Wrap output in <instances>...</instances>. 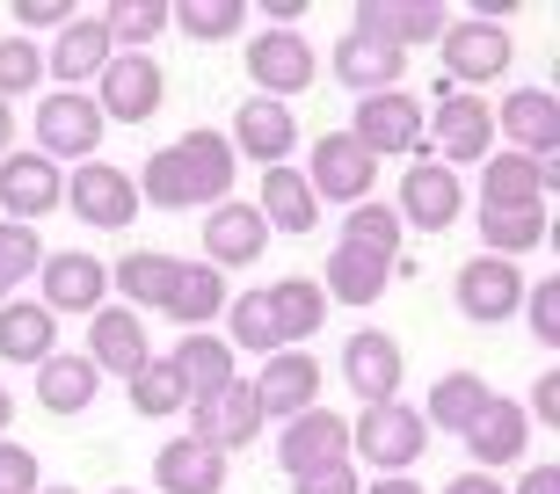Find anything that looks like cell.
I'll use <instances>...</instances> for the list:
<instances>
[{"instance_id": "34", "label": "cell", "mask_w": 560, "mask_h": 494, "mask_svg": "<svg viewBox=\"0 0 560 494\" xmlns=\"http://www.w3.org/2000/svg\"><path fill=\"white\" fill-rule=\"evenodd\" d=\"M95 364H88L81 350H51L37 364V408L44 414H81V408H95Z\"/></svg>"}, {"instance_id": "23", "label": "cell", "mask_w": 560, "mask_h": 494, "mask_svg": "<svg viewBox=\"0 0 560 494\" xmlns=\"http://www.w3.org/2000/svg\"><path fill=\"white\" fill-rule=\"evenodd\" d=\"M466 458H474V473L480 466H524V451H532V414H524V400H488V408L466 422Z\"/></svg>"}, {"instance_id": "16", "label": "cell", "mask_w": 560, "mask_h": 494, "mask_svg": "<svg viewBox=\"0 0 560 494\" xmlns=\"http://www.w3.org/2000/svg\"><path fill=\"white\" fill-rule=\"evenodd\" d=\"M560 183V153L532 161V153H488L480 161V211H546V189Z\"/></svg>"}, {"instance_id": "20", "label": "cell", "mask_w": 560, "mask_h": 494, "mask_svg": "<svg viewBox=\"0 0 560 494\" xmlns=\"http://www.w3.org/2000/svg\"><path fill=\"white\" fill-rule=\"evenodd\" d=\"M495 131L510 153H532V161H553L560 153V95L553 87H510L495 109Z\"/></svg>"}, {"instance_id": "38", "label": "cell", "mask_w": 560, "mask_h": 494, "mask_svg": "<svg viewBox=\"0 0 560 494\" xmlns=\"http://www.w3.org/2000/svg\"><path fill=\"white\" fill-rule=\"evenodd\" d=\"M167 30L189 44H226L248 30V0H167Z\"/></svg>"}, {"instance_id": "41", "label": "cell", "mask_w": 560, "mask_h": 494, "mask_svg": "<svg viewBox=\"0 0 560 494\" xmlns=\"http://www.w3.org/2000/svg\"><path fill=\"white\" fill-rule=\"evenodd\" d=\"M400 240H408V226L394 219V204H378V197H364V204L342 219V247H357V255H378V262H400Z\"/></svg>"}, {"instance_id": "4", "label": "cell", "mask_w": 560, "mask_h": 494, "mask_svg": "<svg viewBox=\"0 0 560 494\" xmlns=\"http://www.w3.org/2000/svg\"><path fill=\"white\" fill-rule=\"evenodd\" d=\"M436 51H444V73H436V81H452L458 95H474V87L502 81V73H510V59H517L510 30H502V22H474V15H452V22H444Z\"/></svg>"}, {"instance_id": "22", "label": "cell", "mask_w": 560, "mask_h": 494, "mask_svg": "<svg viewBox=\"0 0 560 494\" xmlns=\"http://www.w3.org/2000/svg\"><path fill=\"white\" fill-rule=\"evenodd\" d=\"M335 458H350V422L335 408H306L277 430V466H284L291 480L313 473V466H335Z\"/></svg>"}, {"instance_id": "50", "label": "cell", "mask_w": 560, "mask_h": 494, "mask_svg": "<svg viewBox=\"0 0 560 494\" xmlns=\"http://www.w3.org/2000/svg\"><path fill=\"white\" fill-rule=\"evenodd\" d=\"M524 414H532V430H560V370H539V386H532V400H524Z\"/></svg>"}, {"instance_id": "37", "label": "cell", "mask_w": 560, "mask_h": 494, "mask_svg": "<svg viewBox=\"0 0 560 494\" xmlns=\"http://www.w3.org/2000/svg\"><path fill=\"white\" fill-rule=\"evenodd\" d=\"M386 277H394V262L357 255V247L335 240V247H328V277H320V291H328L335 306H372V298H386Z\"/></svg>"}, {"instance_id": "3", "label": "cell", "mask_w": 560, "mask_h": 494, "mask_svg": "<svg viewBox=\"0 0 560 494\" xmlns=\"http://www.w3.org/2000/svg\"><path fill=\"white\" fill-rule=\"evenodd\" d=\"M422 103L408 95V87H386V95H357V109H350V139L372 153L378 167L386 161H422L430 145H422Z\"/></svg>"}, {"instance_id": "5", "label": "cell", "mask_w": 560, "mask_h": 494, "mask_svg": "<svg viewBox=\"0 0 560 494\" xmlns=\"http://www.w3.org/2000/svg\"><path fill=\"white\" fill-rule=\"evenodd\" d=\"M422 444H430L422 408H400V400L364 408L350 422V458H357V466H378V473H416V466H422Z\"/></svg>"}, {"instance_id": "55", "label": "cell", "mask_w": 560, "mask_h": 494, "mask_svg": "<svg viewBox=\"0 0 560 494\" xmlns=\"http://www.w3.org/2000/svg\"><path fill=\"white\" fill-rule=\"evenodd\" d=\"M8 422H15V392L0 386V444H8Z\"/></svg>"}, {"instance_id": "30", "label": "cell", "mask_w": 560, "mask_h": 494, "mask_svg": "<svg viewBox=\"0 0 560 494\" xmlns=\"http://www.w3.org/2000/svg\"><path fill=\"white\" fill-rule=\"evenodd\" d=\"M219 487H226V458L211 451V444H197V436L161 444V458H153V494H219Z\"/></svg>"}, {"instance_id": "53", "label": "cell", "mask_w": 560, "mask_h": 494, "mask_svg": "<svg viewBox=\"0 0 560 494\" xmlns=\"http://www.w3.org/2000/svg\"><path fill=\"white\" fill-rule=\"evenodd\" d=\"M444 494H510L495 473H458V480H444Z\"/></svg>"}, {"instance_id": "24", "label": "cell", "mask_w": 560, "mask_h": 494, "mask_svg": "<svg viewBox=\"0 0 560 494\" xmlns=\"http://www.w3.org/2000/svg\"><path fill=\"white\" fill-rule=\"evenodd\" d=\"M248 386H255V400H262V414H270V422H291V414L320 408V364H313L306 350L262 356V370H255Z\"/></svg>"}, {"instance_id": "18", "label": "cell", "mask_w": 560, "mask_h": 494, "mask_svg": "<svg viewBox=\"0 0 560 494\" xmlns=\"http://www.w3.org/2000/svg\"><path fill=\"white\" fill-rule=\"evenodd\" d=\"M183 414H189V436H197V444H211L219 458L248 451L255 436H262V422H270L248 378H233V386L219 392V400H205V408H183Z\"/></svg>"}, {"instance_id": "54", "label": "cell", "mask_w": 560, "mask_h": 494, "mask_svg": "<svg viewBox=\"0 0 560 494\" xmlns=\"http://www.w3.org/2000/svg\"><path fill=\"white\" fill-rule=\"evenodd\" d=\"M8 153H15V109L0 103V161H8Z\"/></svg>"}, {"instance_id": "46", "label": "cell", "mask_w": 560, "mask_h": 494, "mask_svg": "<svg viewBox=\"0 0 560 494\" xmlns=\"http://www.w3.org/2000/svg\"><path fill=\"white\" fill-rule=\"evenodd\" d=\"M524 320H532V334H539V350H560V277L524 284Z\"/></svg>"}, {"instance_id": "32", "label": "cell", "mask_w": 560, "mask_h": 494, "mask_svg": "<svg viewBox=\"0 0 560 494\" xmlns=\"http://www.w3.org/2000/svg\"><path fill=\"white\" fill-rule=\"evenodd\" d=\"M51 350H59V320H51L37 298H8V306H0V364L37 370Z\"/></svg>"}, {"instance_id": "25", "label": "cell", "mask_w": 560, "mask_h": 494, "mask_svg": "<svg viewBox=\"0 0 560 494\" xmlns=\"http://www.w3.org/2000/svg\"><path fill=\"white\" fill-rule=\"evenodd\" d=\"M145 356H153V342H145V320L131 306H117V298H109L103 313H88V364H95V378H109V370H117V378H131Z\"/></svg>"}, {"instance_id": "40", "label": "cell", "mask_w": 560, "mask_h": 494, "mask_svg": "<svg viewBox=\"0 0 560 494\" xmlns=\"http://www.w3.org/2000/svg\"><path fill=\"white\" fill-rule=\"evenodd\" d=\"M125 392H131V414H145V422H161V414H183V408H189L183 370L167 364V350H161V356H145V364L125 378Z\"/></svg>"}, {"instance_id": "35", "label": "cell", "mask_w": 560, "mask_h": 494, "mask_svg": "<svg viewBox=\"0 0 560 494\" xmlns=\"http://www.w3.org/2000/svg\"><path fill=\"white\" fill-rule=\"evenodd\" d=\"M488 400H495V386H488L480 370H444V378L430 386V400H422V430L466 436V422H474Z\"/></svg>"}, {"instance_id": "12", "label": "cell", "mask_w": 560, "mask_h": 494, "mask_svg": "<svg viewBox=\"0 0 560 494\" xmlns=\"http://www.w3.org/2000/svg\"><path fill=\"white\" fill-rule=\"evenodd\" d=\"M452 298H458V313H466L474 328H502V320L524 313V269L502 262V255H474V262H458Z\"/></svg>"}, {"instance_id": "29", "label": "cell", "mask_w": 560, "mask_h": 494, "mask_svg": "<svg viewBox=\"0 0 560 494\" xmlns=\"http://www.w3.org/2000/svg\"><path fill=\"white\" fill-rule=\"evenodd\" d=\"M328 73L350 95H386V87H400V73H408V59L400 51H386V44H372V37H335V51H328Z\"/></svg>"}, {"instance_id": "6", "label": "cell", "mask_w": 560, "mask_h": 494, "mask_svg": "<svg viewBox=\"0 0 560 494\" xmlns=\"http://www.w3.org/2000/svg\"><path fill=\"white\" fill-rule=\"evenodd\" d=\"M59 211H73L88 233H125L145 204H139V183H131L117 161H81L73 175H66V204Z\"/></svg>"}, {"instance_id": "58", "label": "cell", "mask_w": 560, "mask_h": 494, "mask_svg": "<svg viewBox=\"0 0 560 494\" xmlns=\"http://www.w3.org/2000/svg\"><path fill=\"white\" fill-rule=\"evenodd\" d=\"M0 306H8V284H0Z\"/></svg>"}, {"instance_id": "1", "label": "cell", "mask_w": 560, "mask_h": 494, "mask_svg": "<svg viewBox=\"0 0 560 494\" xmlns=\"http://www.w3.org/2000/svg\"><path fill=\"white\" fill-rule=\"evenodd\" d=\"M233 175H241V161H233L226 131L197 124L175 145H161L131 183H139V204H153V211H211V204H226Z\"/></svg>"}, {"instance_id": "15", "label": "cell", "mask_w": 560, "mask_h": 494, "mask_svg": "<svg viewBox=\"0 0 560 494\" xmlns=\"http://www.w3.org/2000/svg\"><path fill=\"white\" fill-rule=\"evenodd\" d=\"M342 386H350L364 408L400 400V386H408V350H400L386 328H357L350 342H342Z\"/></svg>"}, {"instance_id": "9", "label": "cell", "mask_w": 560, "mask_h": 494, "mask_svg": "<svg viewBox=\"0 0 560 494\" xmlns=\"http://www.w3.org/2000/svg\"><path fill=\"white\" fill-rule=\"evenodd\" d=\"M167 103V73L153 51H117V59L95 73V109H103V124H145L161 117Z\"/></svg>"}, {"instance_id": "7", "label": "cell", "mask_w": 560, "mask_h": 494, "mask_svg": "<svg viewBox=\"0 0 560 494\" xmlns=\"http://www.w3.org/2000/svg\"><path fill=\"white\" fill-rule=\"evenodd\" d=\"M299 175H306L313 204H342V211H357L364 197H372V183H378V161L350 139V131H320V139H313V161L299 167Z\"/></svg>"}, {"instance_id": "19", "label": "cell", "mask_w": 560, "mask_h": 494, "mask_svg": "<svg viewBox=\"0 0 560 494\" xmlns=\"http://www.w3.org/2000/svg\"><path fill=\"white\" fill-rule=\"evenodd\" d=\"M233 161H255V167H291V153H299V117H291V103H262V95H248V103L233 109Z\"/></svg>"}, {"instance_id": "28", "label": "cell", "mask_w": 560, "mask_h": 494, "mask_svg": "<svg viewBox=\"0 0 560 494\" xmlns=\"http://www.w3.org/2000/svg\"><path fill=\"white\" fill-rule=\"evenodd\" d=\"M175 255H161V247H131L125 262H109V291H117V306H131L145 320V313L167 306V291H175Z\"/></svg>"}, {"instance_id": "26", "label": "cell", "mask_w": 560, "mask_h": 494, "mask_svg": "<svg viewBox=\"0 0 560 494\" xmlns=\"http://www.w3.org/2000/svg\"><path fill=\"white\" fill-rule=\"evenodd\" d=\"M167 364L183 370V392H189V408H205V400H219V392L241 378V356L226 350V334L219 328H197V334H183L175 350H167Z\"/></svg>"}, {"instance_id": "47", "label": "cell", "mask_w": 560, "mask_h": 494, "mask_svg": "<svg viewBox=\"0 0 560 494\" xmlns=\"http://www.w3.org/2000/svg\"><path fill=\"white\" fill-rule=\"evenodd\" d=\"M81 15V8H73V0H15V37H59L66 22Z\"/></svg>"}, {"instance_id": "33", "label": "cell", "mask_w": 560, "mask_h": 494, "mask_svg": "<svg viewBox=\"0 0 560 494\" xmlns=\"http://www.w3.org/2000/svg\"><path fill=\"white\" fill-rule=\"evenodd\" d=\"M226 277H219V269L211 262H183L175 269V291H167V320H175V328L183 334H197V328H211V320H219V313H226Z\"/></svg>"}, {"instance_id": "17", "label": "cell", "mask_w": 560, "mask_h": 494, "mask_svg": "<svg viewBox=\"0 0 560 494\" xmlns=\"http://www.w3.org/2000/svg\"><path fill=\"white\" fill-rule=\"evenodd\" d=\"M444 22H452V15H444L436 0H357L350 30L408 59V51H422V44H436V37H444Z\"/></svg>"}, {"instance_id": "44", "label": "cell", "mask_w": 560, "mask_h": 494, "mask_svg": "<svg viewBox=\"0 0 560 494\" xmlns=\"http://www.w3.org/2000/svg\"><path fill=\"white\" fill-rule=\"evenodd\" d=\"M44 81V44L30 37H0V103H15V95H37Z\"/></svg>"}, {"instance_id": "51", "label": "cell", "mask_w": 560, "mask_h": 494, "mask_svg": "<svg viewBox=\"0 0 560 494\" xmlns=\"http://www.w3.org/2000/svg\"><path fill=\"white\" fill-rule=\"evenodd\" d=\"M510 494H560V466H524V480Z\"/></svg>"}, {"instance_id": "27", "label": "cell", "mask_w": 560, "mask_h": 494, "mask_svg": "<svg viewBox=\"0 0 560 494\" xmlns=\"http://www.w3.org/2000/svg\"><path fill=\"white\" fill-rule=\"evenodd\" d=\"M262 247H270V226H262L255 204H233L226 197V204L205 211V262L219 269V277H226V269H248Z\"/></svg>"}, {"instance_id": "14", "label": "cell", "mask_w": 560, "mask_h": 494, "mask_svg": "<svg viewBox=\"0 0 560 494\" xmlns=\"http://www.w3.org/2000/svg\"><path fill=\"white\" fill-rule=\"evenodd\" d=\"M458 211H466V175H452V167H436L430 153L422 161H408V175H400V197H394V219L416 233H452Z\"/></svg>"}, {"instance_id": "49", "label": "cell", "mask_w": 560, "mask_h": 494, "mask_svg": "<svg viewBox=\"0 0 560 494\" xmlns=\"http://www.w3.org/2000/svg\"><path fill=\"white\" fill-rule=\"evenodd\" d=\"M37 451H22V444H0V494H37Z\"/></svg>"}, {"instance_id": "48", "label": "cell", "mask_w": 560, "mask_h": 494, "mask_svg": "<svg viewBox=\"0 0 560 494\" xmlns=\"http://www.w3.org/2000/svg\"><path fill=\"white\" fill-rule=\"evenodd\" d=\"M291 494H364V473H357L350 458H335V466L299 473V480H291Z\"/></svg>"}, {"instance_id": "36", "label": "cell", "mask_w": 560, "mask_h": 494, "mask_svg": "<svg viewBox=\"0 0 560 494\" xmlns=\"http://www.w3.org/2000/svg\"><path fill=\"white\" fill-rule=\"evenodd\" d=\"M255 211H262L270 233H313L320 226V204H313V189H306L299 167H262V197H255Z\"/></svg>"}, {"instance_id": "42", "label": "cell", "mask_w": 560, "mask_h": 494, "mask_svg": "<svg viewBox=\"0 0 560 494\" xmlns=\"http://www.w3.org/2000/svg\"><path fill=\"white\" fill-rule=\"evenodd\" d=\"M95 22L109 30V44H117V51H153V44H161V30H167V0H109Z\"/></svg>"}, {"instance_id": "52", "label": "cell", "mask_w": 560, "mask_h": 494, "mask_svg": "<svg viewBox=\"0 0 560 494\" xmlns=\"http://www.w3.org/2000/svg\"><path fill=\"white\" fill-rule=\"evenodd\" d=\"M364 494H430L416 473H378V480H364Z\"/></svg>"}, {"instance_id": "31", "label": "cell", "mask_w": 560, "mask_h": 494, "mask_svg": "<svg viewBox=\"0 0 560 494\" xmlns=\"http://www.w3.org/2000/svg\"><path fill=\"white\" fill-rule=\"evenodd\" d=\"M262 298H270V320H277V342H284V350L313 342L320 320H328V291H320V277H277V284H262Z\"/></svg>"}, {"instance_id": "57", "label": "cell", "mask_w": 560, "mask_h": 494, "mask_svg": "<svg viewBox=\"0 0 560 494\" xmlns=\"http://www.w3.org/2000/svg\"><path fill=\"white\" fill-rule=\"evenodd\" d=\"M109 494H139V487H109Z\"/></svg>"}, {"instance_id": "2", "label": "cell", "mask_w": 560, "mask_h": 494, "mask_svg": "<svg viewBox=\"0 0 560 494\" xmlns=\"http://www.w3.org/2000/svg\"><path fill=\"white\" fill-rule=\"evenodd\" d=\"M422 145H430L436 167H480L495 153V109L480 103V95H458L452 81H436V117L422 124Z\"/></svg>"}, {"instance_id": "45", "label": "cell", "mask_w": 560, "mask_h": 494, "mask_svg": "<svg viewBox=\"0 0 560 494\" xmlns=\"http://www.w3.org/2000/svg\"><path fill=\"white\" fill-rule=\"evenodd\" d=\"M44 269V240H37V226H8L0 219V284L15 291V284H30Z\"/></svg>"}, {"instance_id": "11", "label": "cell", "mask_w": 560, "mask_h": 494, "mask_svg": "<svg viewBox=\"0 0 560 494\" xmlns=\"http://www.w3.org/2000/svg\"><path fill=\"white\" fill-rule=\"evenodd\" d=\"M248 81L262 103H291V95H306L313 73H320V59H313V44L299 37V30H255L248 37Z\"/></svg>"}, {"instance_id": "43", "label": "cell", "mask_w": 560, "mask_h": 494, "mask_svg": "<svg viewBox=\"0 0 560 494\" xmlns=\"http://www.w3.org/2000/svg\"><path fill=\"white\" fill-rule=\"evenodd\" d=\"M532 247H546V211H480V255L517 262Z\"/></svg>"}, {"instance_id": "8", "label": "cell", "mask_w": 560, "mask_h": 494, "mask_svg": "<svg viewBox=\"0 0 560 494\" xmlns=\"http://www.w3.org/2000/svg\"><path fill=\"white\" fill-rule=\"evenodd\" d=\"M103 109H95V95H73V87H51L37 103V153L44 161H103Z\"/></svg>"}, {"instance_id": "10", "label": "cell", "mask_w": 560, "mask_h": 494, "mask_svg": "<svg viewBox=\"0 0 560 494\" xmlns=\"http://www.w3.org/2000/svg\"><path fill=\"white\" fill-rule=\"evenodd\" d=\"M59 204H66V167L44 161L37 145H15L0 161V211H8V226H44Z\"/></svg>"}, {"instance_id": "13", "label": "cell", "mask_w": 560, "mask_h": 494, "mask_svg": "<svg viewBox=\"0 0 560 494\" xmlns=\"http://www.w3.org/2000/svg\"><path fill=\"white\" fill-rule=\"evenodd\" d=\"M37 306L51 313V320H66V313H103L109 306V262H95L88 247H59V255H44V269H37Z\"/></svg>"}, {"instance_id": "56", "label": "cell", "mask_w": 560, "mask_h": 494, "mask_svg": "<svg viewBox=\"0 0 560 494\" xmlns=\"http://www.w3.org/2000/svg\"><path fill=\"white\" fill-rule=\"evenodd\" d=\"M37 494H81V487H37Z\"/></svg>"}, {"instance_id": "39", "label": "cell", "mask_w": 560, "mask_h": 494, "mask_svg": "<svg viewBox=\"0 0 560 494\" xmlns=\"http://www.w3.org/2000/svg\"><path fill=\"white\" fill-rule=\"evenodd\" d=\"M219 320H226V350H233V356H277V350H284V342H277V320H270V298H262V291H233Z\"/></svg>"}, {"instance_id": "21", "label": "cell", "mask_w": 560, "mask_h": 494, "mask_svg": "<svg viewBox=\"0 0 560 494\" xmlns=\"http://www.w3.org/2000/svg\"><path fill=\"white\" fill-rule=\"evenodd\" d=\"M109 59H117L109 30H103L95 15H73L59 37L44 44V81H59V87H73V95H88V81H95Z\"/></svg>"}]
</instances>
